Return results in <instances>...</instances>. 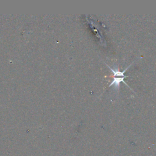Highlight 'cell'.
<instances>
[{
    "mask_svg": "<svg viewBox=\"0 0 156 156\" xmlns=\"http://www.w3.org/2000/svg\"><path fill=\"white\" fill-rule=\"evenodd\" d=\"M126 77H114L113 80H112V82L110 84L109 87H110V86L114 85H115V88H119V84H120V83H121V82H122L123 83H124L126 85H127V84L124 81V79L126 78ZM127 86H128V85H127ZM128 87H129V86H128Z\"/></svg>",
    "mask_w": 156,
    "mask_h": 156,
    "instance_id": "6da1fadb",
    "label": "cell"
}]
</instances>
